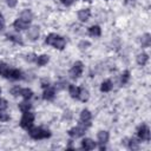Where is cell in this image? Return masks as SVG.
<instances>
[{
  "label": "cell",
  "mask_w": 151,
  "mask_h": 151,
  "mask_svg": "<svg viewBox=\"0 0 151 151\" xmlns=\"http://www.w3.org/2000/svg\"><path fill=\"white\" fill-rule=\"evenodd\" d=\"M45 42L47 45H51V46L58 48V50H64L65 46H66V40L63 37H60V35H58L55 33L48 34L46 37V39H45Z\"/></svg>",
  "instance_id": "6da1fadb"
},
{
  "label": "cell",
  "mask_w": 151,
  "mask_h": 151,
  "mask_svg": "<svg viewBox=\"0 0 151 151\" xmlns=\"http://www.w3.org/2000/svg\"><path fill=\"white\" fill-rule=\"evenodd\" d=\"M28 134L33 138V139H45L51 137V132L48 130H45L42 127H29L28 130Z\"/></svg>",
  "instance_id": "7a4b0ae2"
},
{
  "label": "cell",
  "mask_w": 151,
  "mask_h": 151,
  "mask_svg": "<svg viewBox=\"0 0 151 151\" xmlns=\"http://www.w3.org/2000/svg\"><path fill=\"white\" fill-rule=\"evenodd\" d=\"M33 122H34V114L29 111L27 112H24L21 119H20V126L25 130H28L29 127H32L33 125Z\"/></svg>",
  "instance_id": "3957f363"
},
{
  "label": "cell",
  "mask_w": 151,
  "mask_h": 151,
  "mask_svg": "<svg viewBox=\"0 0 151 151\" xmlns=\"http://www.w3.org/2000/svg\"><path fill=\"white\" fill-rule=\"evenodd\" d=\"M83 63L81 61H76L74 64H73V66H72V68L70 70V77L72 78V79H77V78H79L80 76H81V73H83Z\"/></svg>",
  "instance_id": "277c9868"
},
{
  "label": "cell",
  "mask_w": 151,
  "mask_h": 151,
  "mask_svg": "<svg viewBox=\"0 0 151 151\" xmlns=\"http://www.w3.org/2000/svg\"><path fill=\"white\" fill-rule=\"evenodd\" d=\"M86 129H87V127H86L85 125L80 124V125L74 126V127H72L71 130H68V134H70L72 138H78V137H81V136L85 134Z\"/></svg>",
  "instance_id": "5b68a950"
},
{
  "label": "cell",
  "mask_w": 151,
  "mask_h": 151,
  "mask_svg": "<svg viewBox=\"0 0 151 151\" xmlns=\"http://www.w3.org/2000/svg\"><path fill=\"white\" fill-rule=\"evenodd\" d=\"M137 134L139 137V139L142 140H145V142H149L150 140V130H149V126L143 124L138 127L137 130Z\"/></svg>",
  "instance_id": "8992f818"
},
{
  "label": "cell",
  "mask_w": 151,
  "mask_h": 151,
  "mask_svg": "<svg viewBox=\"0 0 151 151\" xmlns=\"http://www.w3.org/2000/svg\"><path fill=\"white\" fill-rule=\"evenodd\" d=\"M80 124L88 127L91 125V112L88 110H83L80 113Z\"/></svg>",
  "instance_id": "52a82bcc"
},
{
  "label": "cell",
  "mask_w": 151,
  "mask_h": 151,
  "mask_svg": "<svg viewBox=\"0 0 151 151\" xmlns=\"http://www.w3.org/2000/svg\"><path fill=\"white\" fill-rule=\"evenodd\" d=\"M97 137H98V142H99L100 146H105V144L109 142V132L107 131H99Z\"/></svg>",
  "instance_id": "ba28073f"
},
{
  "label": "cell",
  "mask_w": 151,
  "mask_h": 151,
  "mask_svg": "<svg viewBox=\"0 0 151 151\" xmlns=\"http://www.w3.org/2000/svg\"><path fill=\"white\" fill-rule=\"evenodd\" d=\"M9 79H13V80H18V79H22V72L18 68H11L9 72H8V77Z\"/></svg>",
  "instance_id": "9c48e42d"
},
{
  "label": "cell",
  "mask_w": 151,
  "mask_h": 151,
  "mask_svg": "<svg viewBox=\"0 0 151 151\" xmlns=\"http://www.w3.org/2000/svg\"><path fill=\"white\" fill-rule=\"evenodd\" d=\"M28 22H26V21H24L22 19H20V18H18L14 22H13V26H14V28L17 29V31H22V29H26L27 27H28Z\"/></svg>",
  "instance_id": "30bf717a"
},
{
  "label": "cell",
  "mask_w": 151,
  "mask_h": 151,
  "mask_svg": "<svg viewBox=\"0 0 151 151\" xmlns=\"http://www.w3.org/2000/svg\"><path fill=\"white\" fill-rule=\"evenodd\" d=\"M90 15H91V11H90V8H84V9H80L79 12H78V19L80 20V21H87L88 20V18H90Z\"/></svg>",
  "instance_id": "8fae6325"
},
{
  "label": "cell",
  "mask_w": 151,
  "mask_h": 151,
  "mask_svg": "<svg viewBox=\"0 0 151 151\" xmlns=\"http://www.w3.org/2000/svg\"><path fill=\"white\" fill-rule=\"evenodd\" d=\"M27 37L31 39V40H35L38 37H39V27L38 26H32L28 28L27 31Z\"/></svg>",
  "instance_id": "7c38bea8"
},
{
  "label": "cell",
  "mask_w": 151,
  "mask_h": 151,
  "mask_svg": "<svg viewBox=\"0 0 151 151\" xmlns=\"http://www.w3.org/2000/svg\"><path fill=\"white\" fill-rule=\"evenodd\" d=\"M54 96H55V91H54V88H52L50 86L46 87L45 91H44V93H42V98L45 100H52L54 98Z\"/></svg>",
  "instance_id": "4fadbf2b"
},
{
  "label": "cell",
  "mask_w": 151,
  "mask_h": 151,
  "mask_svg": "<svg viewBox=\"0 0 151 151\" xmlns=\"http://www.w3.org/2000/svg\"><path fill=\"white\" fill-rule=\"evenodd\" d=\"M81 147L85 150H93L96 147V143L90 138H85L81 140Z\"/></svg>",
  "instance_id": "5bb4252c"
},
{
  "label": "cell",
  "mask_w": 151,
  "mask_h": 151,
  "mask_svg": "<svg viewBox=\"0 0 151 151\" xmlns=\"http://www.w3.org/2000/svg\"><path fill=\"white\" fill-rule=\"evenodd\" d=\"M20 19H22L24 21L29 24L32 21V19H33V14H32V12L29 9H24L21 12V14H20Z\"/></svg>",
  "instance_id": "9a60e30c"
},
{
  "label": "cell",
  "mask_w": 151,
  "mask_h": 151,
  "mask_svg": "<svg viewBox=\"0 0 151 151\" xmlns=\"http://www.w3.org/2000/svg\"><path fill=\"white\" fill-rule=\"evenodd\" d=\"M88 34H90L91 37H100L101 29H100V27H99L98 25H93V26H91V27L88 28Z\"/></svg>",
  "instance_id": "2e32d148"
},
{
  "label": "cell",
  "mask_w": 151,
  "mask_h": 151,
  "mask_svg": "<svg viewBox=\"0 0 151 151\" xmlns=\"http://www.w3.org/2000/svg\"><path fill=\"white\" fill-rule=\"evenodd\" d=\"M9 70H11V68H9V66H8L7 64L0 61V76L7 78V77H8V72H9Z\"/></svg>",
  "instance_id": "e0dca14e"
},
{
  "label": "cell",
  "mask_w": 151,
  "mask_h": 151,
  "mask_svg": "<svg viewBox=\"0 0 151 151\" xmlns=\"http://www.w3.org/2000/svg\"><path fill=\"white\" fill-rule=\"evenodd\" d=\"M48 60H50L48 55H47V54H42V55H39V57H37V60H35V63L38 64V66H44V65H46V64L48 63Z\"/></svg>",
  "instance_id": "ac0fdd59"
},
{
  "label": "cell",
  "mask_w": 151,
  "mask_h": 151,
  "mask_svg": "<svg viewBox=\"0 0 151 151\" xmlns=\"http://www.w3.org/2000/svg\"><path fill=\"white\" fill-rule=\"evenodd\" d=\"M112 90V81L111 80H105L100 85V91L101 92H109Z\"/></svg>",
  "instance_id": "d6986e66"
},
{
  "label": "cell",
  "mask_w": 151,
  "mask_h": 151,
  "mask_svg": "<svg viewBox=\"0 0 151 151\" xmlns=\"http://www.w3.org/2000/svg\"><path fill=\"white\" fill-rule=\"evenodd\" d=\"M20 96H22V98H24L25 100H28V99H31V98L33 97V92H32L31 88H21Z\"/></svg>",
  "instance_id": "ffe728a7"
},
{
  "label": "cell",
  "mask_w": 151,
  "mask_h": 151,
  "mask_svg": "<svg viewBox=\"0 0 151 151\" xmlns=\"http://www.w3.org/2000/svg\"><path fill=\"white\" fill-rule=\"evenodd\" d=\"M88 97H90L88 91H87L86 88H84V87H80V88H79V96H78V98H79L81 101H86V100L88 99Z\"/></svg>",
  "instance_id": "44dd1931"
},
{
  "label": "cell",
  "mask_w": 151,
  "mask_h": 151,
  "mask_svg": "<svg viewBox=\"0 0 151 151\" xmlns=\"http://www.w3.org/2000/svg\"><path fill=\"white\" fill-rule=\"evenodd\" d=\"M6 37L8 38V40H11V41H13V42H15V44L22 45V39H21V37H20V35H17V34H12V33H8Z\"/></svg>",
  "instance_id": "7402d4cb"
},
{
  "label": "cell",
  "mask_w": 151,
  "mask_h": 151,
  "mask_svg": "<svg viewBox=\"0 0 151 151\" xmlns=\"http://www.w3.org/2000/svg\"><path fill=\"white\" fill-rule=\"evenodd\" d=\"M147 60H149V55L146 54V53H139L138 55H137V63L139 64V65H145L146 63H147Z\"/></svg>",
  "instance_id": "603a6c76"
},
{
  "label": "cell",
  "mask_w": 151,
  "mask_h": 151,
  "mask_svg": "<svg viewBox=\"0 0 151 151\" xmlns=\"http://www.w3.org/2000/svg\"><path fill=\"white\" fill-rule=\"evenodd\" d=\"M140 42H142V47H149L150 44H151V37H150V34L149 33L144 34L142 37V39H140Z\"/></svg>",
  "instance_id": "cb8c5ba5"
},
{
  "label": "cell",
  "mask_w": 151,
  "mask_h": 151,
  "mask_svg": "<svg viewBox=\"0 0 151 151\" xmlns=\"http://www.w3.org/2000/svg\"><path fill=\"white\" fill-rule=\"evenodd\" d=\"M68 92H70L72 98H78V96H79V87H77L76 85H70L68 86Z\"/></svg>",
  "instance_id": "d4e9b609"
},
{
  "label": "cell",
  "mask_w": 151,
  "mask_h": 151,
  "mask_svg": "<svg viewBox=\"0 0 151 151\" xmlns=\"http://www.w3.org/2000/svg\"><path fill=\"white\" fill-rule=\"evenodd\" d=\"M31 106H32V105H31L29 103H27V101H22V103L19 104V109H20L21 112H27V111H29Z\"/></svg>",
  "instance_id": "484cf974"
},
{
  "label": "cell",
  "mask_w": 151,
  "mask_h": 151,
  "mask_svg": "<svg viewBox=\"0 0 151 151\" xmlns=\"http://www.w3.org/2000/svg\"><path fill=\"white\" fill-rule=\"evenodd\" d=\"M138 145H139V142L136 138H130L129 139V147L130 149L136 150V149H138Z\"/></svg>",
  "instance_id": "4316f807"
},
{
  "label": "cell",
  "mask_w": 151,
  "mask_h": 151,
  "mask_svg": "<svg viewBox=\"0 0 151 151\" xmlns=\"http://www.w3.org/2000/svg\"><path fill=\"white\" fill-rule=\"evenodd\" d=\"M129 79H130V72H129V71H125V72L122 74V79H120V83H122V85L126 84V83L129 81Z\"/></svg>",
  "instance_id": "83f0119b"
},
{
  "label": "cell",
  "mask_w": 151,
  "mask_h": 151,
  "mask_svg": "<svg viewBox=\"0 0 151 151\" xmlns=\"http://www.w3.org/2000/svg\"><path fill=\"white\" fill-rule=\"evenodd\" d=\"M20 91H21V87L14 86V87L11 90V93H12L13 96H20Z\"/></svg>",
  "instance_id": "f1b7e54d"
},
{
  "label": "cell",
  "mask_w": 151,
  "mask_h": 151,
  "mask_svg": "<svg viewBox=\"0 0 151 151\" xmlns=\"http://www.w3.org/2000/svg\"><path fill=\"white\" fill-rule=\"evenodd\" d=\"M9 119V116L7 113H5L4 111H0V120L1 122H7Z\"/></svg>",
  "instance_id": "f546056e"
},
{
  "label": "cell",
  "mask_w": 151,
  "mask_h": 151,
  "mask_svg": "<svg viewBox=\"0 0 151 151\" xmlns=\"http://www.w3.org/2000/svg\"><path fill=\"white\" fill-rule=\"evenodd\" d=\"M7 109V101L5 99H1L0 98V111H4Z\"/></svg>",
  "instance_id": "4dcf8cb0"
},
{
  "label": "cell",
  "mask_w": 151,
  "mask_h": 151,
  "mask_svg": "<svg viewBox=\"0 0 151 151\" xmlns=\"http://www.w3.org/2000/svg\"><path fill=\"white\" fill-rule=\"evenodd\" d=\"M4 27H5V20H4V17L1 14V12H0V31H2Z\"/></svg>",
  "instance_id": "1f68e13d"
},
{
  "label": "cell",
  "mask_w": 151,
  "mask_h": 151,
  "mask_svg": "<svg viewBox=\"0 0 151 151\" xmlns=\"http://www.w3.org/2000/svg\"><path fill=\"white\" fill-rule=\"evenodd\" d=\"M41 86H42L44 88L48 87V86H50V81H48L47 79H44V80H41Z\"/></svg>",
  "instance_id": "d6a6232c"
},
{
  "label": "cell",
  "mask_w": 151,
  "mask_h": 151,
  "mask_svg": "<svg viewBox=\"0 0 151 151\" xmlns=\"http://www.w3.org/2000/svg\"><path fill=\"white\" fill-rule=\"evenodd\" d=\"M88 45H90L88 41H81L79 44V48H86V46H88Z\"/></svg>",
  "instance_id": "836d02e7"
},
{
  "label": "cell",
  "mask_w": 151,
  "mask_h": 151,
  "mask_svg": "<svg viewBox=\"0 0 151 151\" xmlns=\"http://www.w3.org/2000/svg\"><path fill=\"white\" fill-rule=\"evenodd\" d=\"M26 60H28V61H35L37 60V57L34 54H29V55H27Z\"/></svg>",
  "instance_id": "e575fe53"
},
{
  "label": "cell",
  "mask_w": 151,
  "mask_h": 151,
  "mask_svg": "<svg viewBox=\"0 0 151 151\" xmlns=\"http://www.w3.org/2000/svg\"><path fill=\"white\" fill-rule=\"evenodd\" d=\"M6 1H7V5L9 7H14L17 5V0H6Z\"/></svg>",
  "instance_id": "d590c367"
},
{
  "label": "cell",
  "mask_w": 151,
  "mask_h": 151,
  "mask_svg": "<svg viewBox=\"0 0 151 151\" xmlns=\"http://www.w3.org/2000/svg\"><path fill=\"white\" fill-rule=\"evenodd\" d=\"M61 2H63L65 6H70V5H72L73 0H61Z\"/></svg>",
  "instance_id": "8d00e7d4"
},
{
  "label": "cell",
  "mask_w": 151,
  "mask_h": 151,
  "mask_svg": "<svg viewBox=\"0 0 151 151\" xmlns=\"http://www.w3.org/2000/svg\"><path fill=\"white\" fill-rule=\"evenodd\" d=\"M134 2H136V0H125V5H132Z\"/></svg>",
  "instance_id": "74e56055"
},
{
  "label": "cell",
  "mask_w": 151,
  "mask_h": 151,
  "mask_svg": "<svg viewBox=\"0 0 151 151\" xmlns=\"http://www.w3.org/2000/svg\"><path fill=\"white\" fill-rule=\"evenodd\" d=\"M84 1H88V2H90V1H91V0H84Z\"/></svg>",
  "instance_id": "f35d334b"
},
{
  "label": "cell",
  "mask_w": 151,
  "mask_h": 151,
  "mask_svg": "<svg viewBox=\"0 0 151 151\" xmlns=\"http://www.w3.org/2000/svg\"><path fill=\"white\" fill-rule=\"evenodd\" d=\"M0 93H1V88H0Z\"/></svg>",
  "instance_id": "ab89813d"
}]
</instances>
